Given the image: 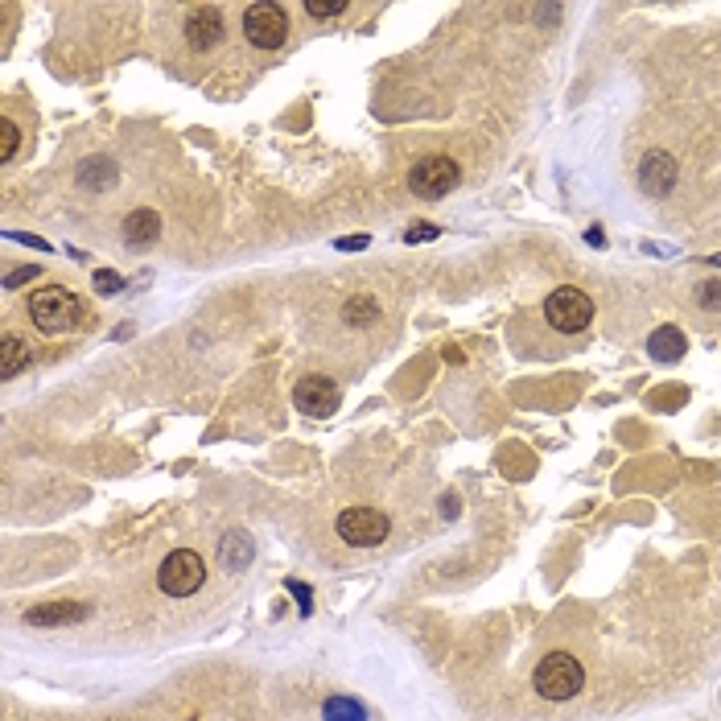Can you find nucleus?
<instances>
[{"label": "nucleus", "mask_w": 721, "mask_h": 721, "mask_svg": "<svg viewBox=\"0 0 721 721\" xmlns=\"http://www.w3.org/2000/svg\"><path fill=\"white\" fill-rule=\"evenodd\" d=\"M29 318L33 326H38L42 334H66V330H75L79 318H83V305L71 289H62V285H46L29 297Z\"/></svg>", "instance_id": "nucleus-1"}, {"label": "nucleus", "mask_w": 721, "mask_h": 721, "mask_svg": "<svg viewBox=\"0 0 721 721\" xmlns=\"http://www.w3.org/2000/svg\"><path fill=\"white\" fill-rule=\"evenodd\" d=\"M532 684L544 701H573L581 689H586V668H581L569 651H553V656H544L536 664Z\"/></svg>", "instance_id": "nucleus-2"}, {"label": "nucleus", "mask_w": 721, "mask_h": 721, "mask_svg": "<svg viewBox=\"0 0 721 721\" xmlns=\"http://www.w3.org/2000/svg\"><path fill=\"white\" fill-rule=\"evenodd\" d=\"M544 318L561 334H581L594 322V301L581 289H573V285H561V289H553L544 297Z\"/></svg>", "instance_id": "nucleus-3"}, {"label": "nucleus", "mask_w": 721, "mask_h": 721, "mask_svg": "<svg viewBox=\"0 0 721 721\" xmlns=\"http://www.w3.org/2000/svg\"><path fill=\"white\" fill-rule=\"evenodd\" d=\"M202 581H206V561L194 548H174L157 569V586L169 598H190L194 590H202Z\"/></svg>", "instance_id": "nucleus-4"}, {"label": "nucleus", "mask_w": 721, "mask_h": 721, "mask_svg": "<svg viewBox=\"0 0 721 721\" xmlns=\"http://www.w3.org/2000/svg\"><path fill=\"white\" fill-rule=\"evenodd\" d=\"M458 161L454 157H445V153H433V157H421L417 165L408 169V190L417 194V198H429V202H437V198H445L454 186H458Z\"/></svg>", "instance_id": "nucleus-5"}, {"label": "nucleus", "mask_w": 721, "mask_h": 721, "mask_svg": "<svg viewBox=\"0 0 721 721\" xmlns=\"http://www.w3.org/2000/svg\"><path fill=\"white\" fill-rule=\"evenodd\" d=\"M244 33L260 50H281L289 42V17L277 0H256V5L244 9Z\"/></svg>", "instance_id": "nucleus-6"}, {"label": "nucleus", "mask_w": 721, "mask_h": 721, "mask_svg": "<svg viewBox=\"0 0 721 721\" xmlns=\"http://www.w3.org/2000/svg\"><path fill=\"white\" fill-rule=\"evenodd\" d=\"M338 536L347 540L351 548H375V544H384L388 532H392V520L384 511H375V507H347L338 515Z\"/></svg>", "instance_id": "nucleus-7"}, {"label": "nucleus", "mask_w": 721, "mask_h": 721, "mask_svg": "<svg viewBox=\"0 0 721 721\" xmlns=\"http://www.w3.org/2000/svg\"><path fill=\"white\" fill-rule=\"evenodd\" d=\"M338 384L326 380V375H305V380H297L293 388V404L305 412V417H330V412H338Z\"/></svg>", "instance_id": "nucleus-8"}, {"label": "nucleus", "mask_w": 721, "mask_h": 721, "mask_svg": "<svg viewBox=\"0 0 721 721\" xmlns=\"http://www.w3.org/2000/svg\"><path fill=\"white\" fill-rule=\"evenodd\" d=\"M186 42L194 50H215L223 42V13L215 5H194L186 17Z\"/></svg>", "instance_id": "nucleus-9"}, {"label": "nucleus", "mask_w": 721, "mask_h": 721, "mask_svg": "<svg viewBox=\"0 0 721 721\" xmlns=\"http://www.w3.org/2000/svg\"><path fill=\"white\" fill-rule=\"evenodd\" d=\"M91 610L83 602H38L25 610V623L29 627H71V623H83Z\"/></svg>", "instance_id": "nucleus-10"}, {"label": "nucleus", "mask_w": 721, "mask_h": 721, "mask_svg": "<svg viewBox=\"0 0 721 721\" xmlns=\"http://www.w3.org/2000/svg\"><path fill=\"white\" fill-rule=\"evenodd\" d=\"M639 186H643L647 194L664 198V194L676 186V161H672L668 153H647V157L639 161Z\"/></svg>", "instance_id": "nucleus-11"}, {"label": "nucleus", "mask_w": 721, "mask_h": 721, "mask_svg": "<svg viewBox=\"0 0 721 721\" xmlns=\"http://www.w3.org/2000/svg\"><path fill=\"white\" fill-rule=\"evenodd\" d=\"M684 351H689V338H684L680 326H656V334L647 338V355L656 363H676L684 359Z\"/></svg>", "instance_id": "nucleus-12"}, {"label": "nucleus", "mask_w": 721, "mask_h": 721, "mask_svg": "<svg viewBox=\"0 0 721 721\" xmlns=\"http://www.w3.org/2000/svg\"><path fill=\"white\" fill-rule=\"evenodd\" d=\"M161 239V215L157 211H132L124 219V244L128 248H149Z\"/></svg>", "instance_id": "nucleus-13"}, {"label": "nucleus", "mask_w": 721, "mask_h": 721, "mask_svg": "<svg viewBox=\"0 0 721 721\" xmlns=\"http://www.w3.org/2000/svg\"><path fill=\"white\" fill-rule=\"evenodd\" d=\"M252 557H256V544H252L248 532H227L219 540V565L223 569H244Z\"/></svg>", "instance_id": "nucleus-14"}, {"label": "nucleus", "mask_w": 721, "mask_h": 721, "mask_svg": "<svg viewBox=\"0 0 721 721\" xmlns=\"http://www.w3.org/2000/svg\"><path fill=\"white\" fill-rule=\"evenodd\" d=\"M79 186H95V190H112L116 186V165L108 157H91L79 165Z\"/></svg>", "instance_id": "nucleus-15"}, {"label": "nucleus", "mask_w": 721, "mask_h": 721, "mask_svg": "<svg viewBox=\"0 0 721 721\" xmlns=\"http://www.w3.org/2000/svg\"><path fill=\"white\" fill-rule=\"evenodd\" d=\"M25 363H29V347H25V342H21L17 334L0 338V375H5V380H13V375H17Z\"/></svg>", "instance_id": "nucleus-16"}, {"label": "nucleus", "mask_w": 721, "mask_h": 721, "mask_svg": "<svg viewBox=\"0 0 721 721\" xmlns=\"http://www.w3.org/2000/svg\"><path fill=\"white\" fill-rule=\"evenodd\" d=\"M322 717L326 721H367V709L355 697H326Z\"/></svg>", "instance_id": "nucleus-17"}, {"label": "nucleus", "mask_w": 721, "mask_h": 721, "mask_svg": "<svg viewBox=\"0 0 721 721\" xmlns=\"http://www.w3.org/2000/svg\"><path fill=\"white\" fill-rule=\"evenodd\" d=\"M375 318H380V305H375L367 293H359V297H351L347 305H342V322L347 326H367Z\"/></svg>", "instance_id": "nucleus-18"}, {"label": "nucleus", "mask_w": 721, "mask_h": 721, "mask_svg": "<svg viewBox=\"0 0 721 721\" xmlns=\"http://www.w3.org/2000/svg\"><path fill=\"white\" fill-rule=\"evenodd\" d=\"M91 285H95L99 297H116V293H124V277H120V272H112V268H95Z\"/></svg>", "instance_id": "nucleus-19"}, {"label": "nucleus", "mask_w": 721, "mask_h": 721, "mask_svg": "<svg viewBox=\"0 0 721 721\" xmlns=\"http://www.w3.org/2000/svg\"><path fill=\"white\" fill-rule=\"evenodd\" d=\"M305 13L314 21H330L338 13H347V0H305Z\"/></svg>", "instance_id": "nucleus-20"}, {"label": "nucleus", "mask_w": 721, "mask_h": 721, "mask_svg": "<svg viewBox=\"0 0 721 721\" xmlns=\"http://www.w3.org/2000/svg\"><path fill=\"white\" fill-rule=\"evenodd\" d=\"M17 145H21V132L13 120H0V161H13L17 157Z\"/></svg>", "instance_id": "nucleus-21"}, {"label": "nucleus", "mask_w": 721, "mask_h": 721, "mask_svg": "<svg viewBox=\"0 0 721 721\" xmlns=\"http://www.w3.org/2000/svg\"><path fill=\"white\" fill-rule=\"evenodd\" d=\"M437 235H441V227H433V223H412L404 231V244H421V239H437Z\"/></svg>", "instance_id": "nucleus-22"}, {"label": "nucleus", "mask_w": 721, "mask_h": 721, "mask_svg": "<svg viewBox=\"0 0 721 721\" xmlns=\"http://www.w3.org/2000/svg\"><path fill=\"white\" fill-rule=\"evenodd\" d=\"M33 277H38V264H25V268H13V272H5V289H17V285H29Z\"/></svg>", "instance_id": "nucleus-23"}, {"label": "nucleus", "mask_w": 721, "mask_h": 721, "mask_svg": "<svg viewBox=\"0 0 721 721\" xmlns=\"http://www.w3.org/2000/svg\"><path fill=\"white\" fill-rule=\"evenodd\" d=\"M721 305V281L701 285V309H717Z\"/></svg>", "instance_id": "nucleus-24"}, {"label": "nucleus", "mask_w": 721, "mask_h": 721, "mask_svg": "<svg viewBox=\"0 0 721 721\" xmlns=\"http://www.w3.org/2000/svg\"><path fill=\"white\" fill-rule=\"evenodd\" d=\"M289 590H293V598H297L301 614H309V610H314V602H309V586H305V581H289Z\"/></svg>", "instance_id": "nucleus-25"}, {"label": "nucleus", "mask_w": 721, "mask_h": 721, "mask_svg": "<svg viewBox=\"0 0 721 721\" xmlns=\"http://www.w3.org/2000/svg\"><path fill=\"white\" fill-rule=\"evenodd\" d=\"M334 248H338V252H363V248H367V235H347V239H338Z\"/></svg>", "instance_id": "nucleus-26"}, {"label": "nucleus", "mask_w": 721, "mask_h": 721, "mask_svg": "<svg viewBox=\"0 0 721 721\" xmlns=\"http://www.w3.org/2000/svg\"><path fill=\"white\" fill-rule=\"evenodd\" d=\"M9 239H17V244H29V248H42V252H50V244H46V239H38V235H21V231H13Z\"/></svg>", "instance_id": "nucleus-27"}, {"label": "nucleus", "mask_w": 721, "mask_h": 721, "mask_svg": "<svg viewBox=\"0 0 721 721\" xmlns=\"http://www.w3.org/2000/svg\"><path fill=\"white\" fill-rule=\"evenodd\" d=\"M705 260H709L713 268H721V252H717V256H705Z\"/></svg>", "instance_id": "nucleus-28"}]
</instances>
